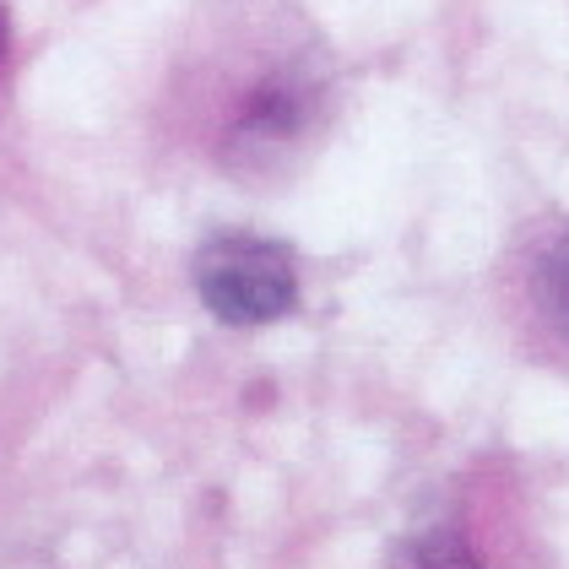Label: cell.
Returning a JSON list of instances; mask_svg holds the SVG:
<instances>
[{
	"label": "cell",
	"mask_w": 569,
	"mask_h": 569,
	"mask_svg": "<svg viewBox=\"0 0 569 569\" xmlns=\"http://www.w3.org/2000/svg\"><path fill=\"white\" fill-rule=\"evenodd\" d=\"M196 293L222 326H266L299 305V266L277 239L218 233L196 256Z\"/></svg>",
	"instance_id": "1"
},
{
	"label": "cell",
	"mask_w": 569,
	"mask_h": 569,
	"mask_svg": "<svg viewBox=\"0 0 569 569\" xmlns=\"http://www.w3.org/2000/svg\"><path fill=\"white\" fill-rule=\"evenodd\" d=\"M537 293H542V309L548 320L559 326V337L569 342V233H559L542 256V271H537Z\"/></svg>",
	"instance_id": "3"
},
{
	"label": "cell",
	"mask_w": 569,
	"mask_h": 569,
	"mask_svg": "<svg viewBox=\"0 0 569 569\" xmlns=\"http://www.w3.org/2000/svg\"><path fill=\"white\" fill-rule=\"evenodd\" d=\"M412 569H488V565L456 531H429V537L412 542Z\"/></svg>",
	"instance_id": "4"
},
{
	"label": "cell",
	"mask_w": 569,
	"mask_h": 569,
	"mask_svg": "<svg viewBox=\"0 0 569 569\" xmlns=\"http://www.w3.org/2000/svg\"><path fill=\"white\" fill-rule=\"evenodd\" d=\"M0 54H6V6H0Z\"/></svg>",
	"instance_id": "5"
},
{
	"label": "cell",
	"mask_w": 569,
	"mask_h": 569,
	"mask_svg": "<svg viewBox=\"0 0 569 569\" xmlns=\"http://www.w3.org/2000/svg\"><path fill=\"white\" fill-rule=\"evenodd\" d=\"M309 103H315V92L299 71H277V77L256 82L228 126V158H271V152L293 147L309 126Z\"/></svg>",
	"instance_id": "2"
}]
</instances>
